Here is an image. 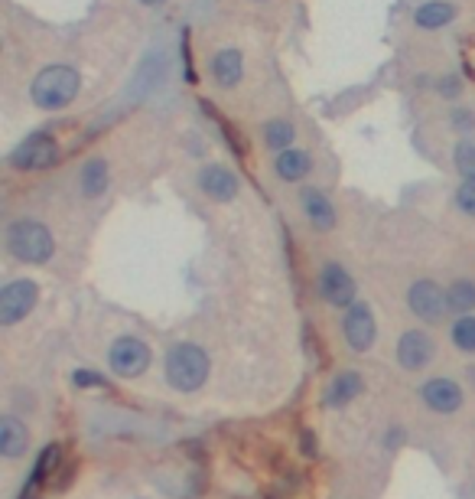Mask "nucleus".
<instances>
[{
	"mask_svg": "<svg viewBox=\"0 0 475 499\" xmlns=\"http://www.w3.org/2000/svg\"><path fill=\"white\" fill-rule=\"evenodd\" d=\"M183 52H186V76H189V82H195L193 56H189V30H183Z\"/></svg>",
	"mask_w": 475,
	"mask_h": 499,
	"instance_id": "obj_30",
	"label": "nucleus"
},
{
	"mask_svg": "<svg viewBox=\"0 0 475 499\" xmlns=\"http://www.w3.org/2000/svg\"><path fill=\"white\" fill-rule=\"evenodd\" d=\"M40 301V287L30 277H20V281H10L4 291H0V323L4 327H13L30 313Z\"/></svg>",
	"mask_w": 475,
	"mask_h": 499,
	"instance_id": "obj_6",
	"label": "nucleus"
},
{
	"mask_svg": "<svg viewBox=\"0 0 475 499\" xmlns=\"http://www.w3.org/2000/svg\"><path fill=\"white\" fill-rule=\"evenodd\" d=\"M72 382H76L78 388H98V386H104L102 376H98V372H92V369H76V372H72Z\"/></svg>",
	"mask_w": 475,
	"mask_h": 499,
	"instance_id": "obj_27",
	"label": "nucleus"
},
{
	"mask_svg": "<svg viewBox=\"0 0 475 499\" xmlns=\"http://www.w3.org/2000/svg\"><path fill=\"white\" fill-rule=\"evenodd\" d=\"M20 499H40V486H33V483H26V490Z\"/></svg>",
	"mask_w": 475,
	"mask_h": 499,
	"instance_id": "obj_31",
	"label": "nucleus"
},
{
	"mask_svg": "<svg viewBox=\"0 0 475 499\" xmlns=\"http://www.w3.org/2000/svg\"><path fill=\"white\" fill-rule=\"evenodd\" d=\"M277 177L287 183H297L303 180L306 173L313 170V160H309V154H303V150H297V147H287V150H281L277 154Z\"/></svg>",
	"mask_w": 475,
	"mask_h": 499,
	"instance_id": "obj_19",
	"label": "nucleus"
},
{
	"mask_svg": "<svg viewBox=\"0 0 475 499\" xmlns=\"http://www.w3.org/2000/svg\"><path fill=\"white\" fill-rule=\"evenodd\" d=\"M59 464H62V448H59V444H49V448H43V454L36 457L33 474H30V483H33V486H43L46 480H52V476H56Z\"/></svg>",
	"mask_w": 475,
	"mask_h": 499,
	"instance_id": "obj_21",
	"label": "nucleus"
},
{
	"mask_svg": "<svg viewBox=\"0 0 475 499\" xmlns=\"http://www.w3.org/2000/svg\"><path fill=\"white\" fill-rule=\"evenodd\" d=\"M453 164L462 177H475V141L472 138H462L453 150Z\"/></svg>",
	"mask_w": 475,
	"mask_h": 499,
	"instance_id": "obj_25",
	"label": "nucleus"
},
{
	"mask_svg": "<svg viewBox=\"0 0 475 499\" xmlns=\"http://www.w3.org/2000/svg\"><path fill=\"white\" fill-rule=\"evenodd\" d=\"M264 144L271 147V150H277V154L287 150V147L293 144V124L283 118L267 121V124H264Z\"/></svg>",
	"mask_w": 475,
	"mask_h": 499,
	"instance_id": "obj_22",
	"label": "nucleus"
},
{
	"mask_svg": "<svg viewBox=\"0 0 475 499\" xmlns=\"http://www.w3.org/2000/svg\"><path fill=\"white\" fill-rule=\"evenodd\" d=\"M459 92H462V82H459L456 76L440 78V95L443 98H459Z\"/></svg>",
	"mask_w": 475,
	"mask_h": 499,
	"instance_id": "obj_28",
	"label": "nucleus"
},
{
	"mask_svg": "<svg viewBox=\"0 0 475 499\" xmlns=\"http://www.w3.org/2000/svg\"><path fill=\"white\" fill-rule=\"evenodd\" d=\"M453 20H456V4H450V0H426L424 7H417L414 14V23L420 30H440Z\"/></svg>",
	"mask_w": 475,
	"mask_h": 499,
	"instance_id": "obj_18",
	"label": "nucleus"
},
{
	"mask_svg": "<svg viewBox=\"0 0 475 499\" xmlns=\"http://www.w3.org/2000/svg\"><path fill=\"white\" fill-rule=\"evenodd\" d=\"M56 157H59L56 138L46 134V131H36V134H30V138L20 141V144L13 147L10 167H13V170H46V167L56 164Z\"/></svg>",
	"mask_w": 475,
	"mask_h": 499,
	"instance_id": "obj_4",
	"label": "nucleus"
},
{
	"mask_svg": "<svg viewBox=\"0 0 475 499\" xmlns=\"http://www.w3.org/2000/svg\"><path fill=\"white\" fill-rule=\"evenodd\" d=\"M26 444H30V434H26V424L13 414H4L0 418V454L17 460L26 454Z\"/></svg>",
	"mask_w": 475,
	"mask_h": 499,
	"instance_id": "obj_15",
	"label": "nucleus"
},
{
	"mask_svg": "<svg viewBox=\"0 0 475 499\" xmlns=\"http://www.w3.org/2000/svg\"><path fill=\"white\" fill-rule=\"evenodd\" d=\"M199 190L209 199H215V203H231L238 196V190H241V180H238V173H231L229 167L209 164L199 170Z\"/></svg>",
	"mask_w": 475,
	"mask_h": 499,
	"instance_id": "obj_10",
	"label": "nucleus"
},
{
	"mask_svg": "<svg viewBox=\"0 0 475 499\" xmlns=\"http://www.w3.org/2000/svg\"><path fill=\"white\" fill-rule=\"evenodd\" d=\"M362 388H365V382L358 372H339L326 388V404H348L355 395H362Z\"/></svg>",
	"mask_w": 475,
	"mask_h": 499,
	"instance_id": "obj_20",
	"label": "nucleus"
},
{
	"mask_svg": "<svg viewBox=\"0 0 475 499\" xmlns=\"http://www.w3.org/2000/svg\"><path fill=\"white\" fill-rule=\"evenodd\" d=\"M163 78H166V56H163V50L147 52V59L137 66L134 78H130V95L134 98L150 95L153 88L163 86Z\"/></svg>",
	"mask_w": 475,
	"mask_h": 499,
	"instance_id": "obj_12",
	"label": "nucleus"
},
{
	"mask_svg": "<svg viewBox=\"0 0 475 499\" xmlns=\"http://www.w3.org/2000/svg\"><path fill=\"white\" fill-rule=\"evenodd\" d=\"M78 88H82L78 69H72V66H49V69H43L33 78L30 98L43 112H62L66 104L76 102Z\"/></svg>",
	"mask_w": 475,
	"mask_h": 499,
	"instance_id": "obj_1",
	"label": "nucleus"
},
{
	"mask_svg": "<svg viewBox=\"0 0 475 499\" xmlns=\"http://www.w3.org/2000/svg\"><path fill=\"white\" fill-rule=\"evenodd\" d=\"M342 333H345L348 346L355 349V353H365V349H372L374 343V333H378V327H374V313L368 304H352L345 313V320H342Z\"/></svg>",
	"mask_w": 475,
	"mask_h": 499,
	"instance_id": "obj_7",
	"label": "nucleus"
},
{
	"mask_svg": "<svg viewBox=\"0 0 475 499\" xmlns=\"http://www.w3.org/2000/svg\"><path fill=\"white\" fill-rule=\"evenodd\" d=\"M398 359H400V366L410 372L424 369L426 362L433 359V340L424 330H408L398 343Z\"/></svg>",
	"mask_w": 475,
	"mask_h": 499,
	"instance_id": "obj_13",
	"label": "nucleus"
},
{
	"mask_svg": "<svg viewBox=\"0 0 475 499\" xmlns=\"http://www.w3.org/2000/svg\"><path fill=\"white\" fill-rule=\"evenodd\" d=\"M140 4H147V7H160L163 0H140Z\"/></svg>",
	"mask_w": 475,
	"mask_h": 499,
	"instance_id": "obj_32",
	"label": "nucleus"
},
{
	"mask_svg": "<svg viewBox=\"0 0 475 499\" xmlns=\"http://www.w3.org/2000/svg\"><path fill=\"white\" fill-rule=\"evenodd\" d=\"M209 379V356L195 343H176L166 353V382L176 392H195Z\"/></svg>",
	"mask_w": 475,
	"mask_h": 499,
	"instance_id": "obj_3",
	"label": "nucleus"
},
{
	"mask_svg": "<svg viewBox=\"0 0 475 499\" xmlns=\"http://www.w3.org/2000/svg\"><path fill=\"white\" fill-rule=\"evenodd\" d=\"M453 128L456 131H472L475 128V118H472V112H453Z\"/></svg>",
	"mask_w": 475,
	"mask_h": 499,
	"instance_id": "obj_29",
	"label": "nucleus"
},
{
	"mask_svg": "<svg viewBox=\"0 0 475 499\" xmlns=\"http://www.w3.org/2000/svg\"><path fill=\"white\" fill-rule=\"evenodd\" d=\"M319 294L332 307H352L355 304V281L342 265H326L319 271Z\"/></svg>",
	"mask_w": 475,
	"mask_h": 499,
	"instance_id": "obj_9",
	"label": "nucleus"
},
{
	"mask_svg": "<svg viewBox=\"0 0 475 499\" xmlns=\"http://www.w3.org/2000/svg\"><path fill=\"white\" fill-rule=\"evenodd\" d=\"M108 164H104L102 157H92L82 170H78V190L85 199H98L108 193Z\"/></svg>",
	"mask_w": 475,
	"mask_h": 499,
	"instance_id": "obj_17",
	"label": "nucleus"
},
{
	"mask_svg": "<svg viewBox=\"0 0 475 499\" xmlns=\"http://www.w3.org/2000/svg\"><path fill=\"white\" fill-rule=\"evenodd\" d=\"M420 398H424V404L430 412L453 414V412H459V404H462V388L453 379H430L420 388Z\"/></svg>",
	"mask_w": 475,
	"mask_h": 499,
	"instance_id": "obj_11",
	"label": "nucleus"
},
{
	"mask_svg": "<svg viewBox=\"0 0 475 499\" xmlns=\"http://www.w3.org/2000/svg\"><path fill=\"white\" fill-rule=\"evenodd\" d=\"M245 76V59H241V52L238 50H221L215 52L212 59V78L219 82L221 88H235Z\"/></svg>",
	"mask_w": 475,
	"mask_h": 499,
	"instance_id": "obj_16",
	"label": "nucleus"
},
{
	"mask_svg": "<svg viewBox=\"0 0 475 499\" xmlns=\"http://www.w3.org/2000/svg\"><path fill=\"white\" fill-rule=\"evenodd\" d=\"M456 206L475 219V177H462V183H459L456 190Z\"/></svg>",
	"mask_w": 475,
	"mask_h": 499,
	"instance_id": "obj_26",
	"label": "nucleus"
},
{
	"mask_svg": "<svg viewBox=\"0 0 475 499\" xmlns=\"http://www.w3.org/2000/svg\"><path fill=\"white\" fill-rule=\"evenodd\" d=\"M453 343L462 353H475V317L472 313H462V317L453 323Z\"/></svg>",
	"mask_w": 475,
	"mask_h": 499,
	"instance_id": "obj_24",
	"label": "nucleus"
},
{
	"mask_svg": "<svg viewBox=\"0 0 475 499\" xmlns=\"http://www.w3.org/2000/svg\"><path fill=\"white\" fill-rule=\"evenodd\" d=\"M408 304L410 310H414L417 317L426 320V323H436V320L450 310V304H446V294L440 291V285H433V281H414L408 291Z\"/></svg>",
	"mask_w": 475,
	"mask_h": 499,
	"instance_id": "obj_8",
	"label": "nucleus"
},
{
	"mask_svg": "<svg viewBox=\"0 0 475 499\" xmlns=\"http://www.w3.org/2000/svg\"><path fill=\"white\" fill-rule=\"evenodd\" d=\"M446 304H450V310H456V313H472L475 310V281H456V285L446 291Z\"/></svg>",
	"mask_w": 475,
	"mask_h": 499,
	"instance_id": "obj_23",
	"label": "nucleus"
},
{
	"mask_svg": "<svg viewBox=\"0 0 475 499\" xmlns=\"http://www.w3.org/2000/svg\"><path fill=\"white\" fill-rule=\"evenodd\" d=\"M7 251L23 265H46L56 251L52 232L36 219H17L7 225Z\"/></svg>",
	"mask_w": 475,
	"mask_h": 499,
	"instance_id": "obj_2",
	"label": "nucleus"
},
{
	"mask_svg": "<svg viewBox=\"0 0 475 499\" xmlns=\"http://www.w3.org/2000/svg\"><path fill=\"white\" fill-rule=\"evenodd\" d=\"M108 362L111 369H114V376H121V379H137L150 366V346L144 340H137V336H121V340L111 343Z\"/></svg>",
	"mask_w": 475,
	"mask_h": 499,
	"instance_id": "obj_5",
	"label": "nucleus"
},
{
	"mask_svg": "<svg viewBox=\"0 0 475 499\" xmlns=\"http://www.w3.org/2000/svg\"><path fill=\"white\" fill-rule=\"evenodd\" d=\"M300 203H303V213H306V219L313 222V229H319V232H332V229H336V206H332V199L326 196L323 190L306 186V190L300 193Z\"/></svg>",
	"mask_w": 475,
	"mask_h": 499,
	"instance_id": "obj_14",
	"label": "nucleus"
}]
</instances>
